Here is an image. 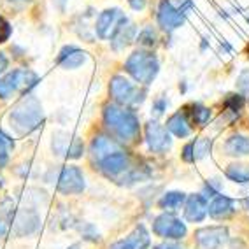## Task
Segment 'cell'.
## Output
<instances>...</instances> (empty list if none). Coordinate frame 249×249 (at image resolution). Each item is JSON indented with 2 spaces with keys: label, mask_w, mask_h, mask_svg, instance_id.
Wrapping results in <instances>:
<instances>
[{
  "label": "cell",
  "mask_w": 249,
  "mask_h": 249,
  "mask_svg": "<svg viewBox=\"0 0 249 249\" xmlns=\"http://www.w3.org/2000/svg\"><path fill=\"white\" fill-rule=\"evenodd\" d=\"M42 120H44V114H42L40 102L36 97H32V95L23 97L21 100L14 106V109L9 114L11 126H13L14 132L19 135L34 132V130L42 123Z\"/></svg>",
  "instance_id": "6da1fadb"
},
{
  "label": "cell",
  "mask_w": 249,
  "mask_h": 249,
  "mask_svg": "<svg viewBox=\"0 0 249 249\" xmlns=\"http://www.w3.org/2000/svg\"><path fill=\"white\" fill-rule=\"evenodd\" d=\"M104 120H106L107 128L124 142H132L137 137L139 120L132 111L121 109L118 106H106Z\"/></svg>",
  "instance_id": "7a4b0ae2"
},
{
  "label": "cell",
  "mask_w": 249,
  "mask_h": 249,
  "mask_svg": "<svg viewBox=\"0 0 249 249\" xmlns=\"http://www.w3.org/2000/svg\"><path fill=\"white\" fill-rule=\"evenodd\" d=\"M124 69L137 83L149 85L158 74V60L149 51H135L126 60Z\"/></svg>",
  "instance_id": "3957f363"
},
{
  "label": "cell",
  "mask_w": 249,
  "mask_h": 249,
  "mask_svg": "<svg viewBox=\"0 0 249 249\" xmlns=\"http://www.w3.org/2000/svg\"><path fill=\"white\" fill-rule=\"evenodd\" d=\"M39 77L32 71H25V69H16L11 74L0 79V98H9L13 93L18 91H27L32 86H36Z\"/></svg>",
  "instance_id": "277c9868"
},
{
  "label": "cell",
  "mask_w": 249,
  "mask_h": 249,
  "mask_svg": "<svg viewBox=\"0 0 249 249\" xmlns=\"http://www.w3.org/2000/svg\"><path fill=\"white\" fill-rule=\"evenodd\" d=\"M192 9V2L186 0L184 5H174L172 0H163L158 9V21H160L163 30H176L181 27L186 19V11Z\"/></svg>",
  "instance_id": "5b68a950"
},
{
  "label": "cell",
  "mask_w": 249,
  "mask_h": 249,
  "mask_svg": "<svg viewBox=\"0 0 249 249\" xmlns=\"http://www.w3.org/2000/svg\"><path fill=\"white\" fill-rule=\"evenodd\" d=\"M109 91H111L112 98H114L118 104H135L141 102L142 97L139 93L137 88H135L128 79H124L123 76H114L111 79V86H109Z\"/></svg>",
  "instance_id": "8992f818"
},
{
  "label": "cell",
  "mask_w": 249,
  "mask_h": 249,
  "mask_svg": "<svg viewBox=\"0 0 249 249\" xmlns=\"http://www.w3.org/2000/svg\"><path fill=\"white\" fill-rule=\"evenodd\" d=\"M153 231L165 239H182L186 235V227L184 223H181V219L174 218L172 214H161L153 223Z\"/></svg>",
  "instance_id": "52a82bcc"
},
{
  "label": "cell",
  "mask_w": 249,
  "mask_h": 249,
  "mask_svg": "<svg viewBox=\"0 0 249 249\" xmlns=\"http://www.w3.org/2000/svg\"><path fill=\"white\" fill-rule=\"evenodd\" d=\"M58 192L63 195H76L85 190V178L77 167H65L58 178Z\"/></svg>",
  "instance_id": "ba28073f"
},
{
  "label": "cell",
  "mask_w": 249,
  "mask_h": 249,
  "mask_svg": "<svg viewBox=\"0 0 249 249\" xmlns=\"http://www.w3.org/2000/svg\"><path fill=\"white\" fill-rule=\"evenodd\" d=\"M123 23H126V18H124V14L121 13L120 9L104 11L97 19V27H95L97 36L100 37V39H109V37L114 36V32L118 30Z\"/></svg>",
  "instance_id": "9c48e42d"
},
{
  "label": "cell",
  "mask_w": 249,
  "mask_h": 249,
  "mask_svg": "<svg viewBox=\"0 0 249 249\" xmlns=\"http://www.w3.org/2000/svg\"><path fill=\"white\" fill-rule=\"evenodd\" d=\"M146 139H147V144H149V149L155 153L167 151L170 147V144H172L167 128H165L163 124L156 123V121H149L146 124Z\"/></svg>",
  "instance_id": "30bf717a"
},
{
  "label": "cell",
  "mask_w": 249,
  "mask_h": 249,
  "mask_svg": "<svg viewBox=\"0 0 249 249\" xmlns=\"http://www.w3.org/2000/svg\"><path fill=\"white\" fill-rule=\"evenodd\" d=\"M228 231L225 227H209V228H200L195 231L196 244L202 249H216L227 240Z\"/></svg>",
  "instance_id": "8fae6325"
},
{
  "label": "cell",
  "mask_w": 249,
  "mask_h": 249,
  "mask_svg": "<svg viewBox=\"0 0 249 249\" xmlns=\"http://www.w3.org/2000/svg\"><path fill=\"white\" fill-rule=\"evenodd\" d=\"M53 149L56 155L60 156H69V158H79L83 155V142L81 139L77 137H71L67 134H58L53 139Z\"/></svg>",
  "instance_id": "7c38bea8"
},
{
  "label": "cell",
  "mask_w": 249,
  "mask_h": 249,
  "mask_svg": "<svg viewBox=\"0 0 249 249\" xmlns=\"http://www.w3.org/2000/svg\"><path fill=\"white\" fill-rule=\"evenodd\" d=\"M149 244H151L149 233H147V230L142 225H139L124 240H120V242L112 244L111 249H147Z\"/></svg>",
  "instance_id": "4fadbf2b"
},
{
  "label": "cell",
  "mask_w": 249,
  "mask_h": 249,
  "mask_svg": "<svg viewBox=\"0 0 249 249\" xmlns=\"http://www.w3.org/2000/svg\"><path fill=\"white\" fill-rule=\"evenodd\" d=\"M39 227V218H37L36 213L32 211H25V213H19L16 218H14V231L16 235H28V233H34Z\"/></svg>",
  "instance_id": "5bb4252c"
},
{
  "label": "cell",
  "mask_w": 249,
  "mask_h": 249,
  "mask_svg": "<svg viewBox=\"0 0 249 249\" xmlns=\"http://www.w3.org/2000/svg\"><path fill=\"white\" fill-rule=\"evenodd\" d=\"M86 58L88 56H86L85 51H81L74 46H69V48L62 49V53L58 56V63L63 69H77L86 62Z\"/></svg>",
  "instance_id": "9a60e30c"
},
{
  "label": "cell",
  "mask_w": 249,
  "mask_h": 249,
  "mask_svg": "<svg viewBox=\"0 0 249 249\" xmlns=\"http://www.w3.org/2000/svg\"><path fill=\"white\" fill-rule=\"evenodd\" d=\"M116 151H118L116 142L109 137H106V135H98L91 142V156H93V160L100 161V163H102V160H106L107 156Z\"/></svg>",
  "instance_id": "2e32d148"
},
{
  "label": "cell",
  "mask_w": 249,
  "mask_h": 249,
  "mask_svg": "<svg viewBox=\"0 0 249 249\" xmlns=\"http://www.w3.org/2000/svg\"><path fill=\"white\" fill-rule=\"evenodd\" d=\"M207 214V204H205V198L202 195H192L188 198L186 211H184V216H186L188 221H202Z\"/></svg>",
  "instance_id": "e0dca14e"
},
{
  "label": "cell",
  "mask_w": 249,
  "mask_h": 249,
  "mask_svg": "<svg viewBox=\"0 0 249 249\" xmlns=\"http://www.w3.org/2000/svg\"><path fill=\"white\" fill-rule=\"evenodd\" d=\"M128 163H130L128 156L121 151H116V153H112V155L107 156L106 160H102V170L107 174V176H116V174L126 170Z\"/></svg>",
  "instance_id": "ac0fdd59"
},
{
  "label": "cell",
  "mask_w": 249,
  "mask_h": 249,
  "mask_svg": "<svg viewBox=\"0 0 249 249\" xmlns=\"http://www.w3.org/2000/svg\"><path fill=\"white\" fill-rule=\"evenodd\" d=\"M167 130H170L174 135L178 137H188L192 128H190V121H188L186 112H176L167 120Z\"/></svg>",
  "instance_id": "d6986e66"
},
{
  "label": "cell",
  "mask_w": 249,
  "mask_h": 249,
  "mask_svg": "<svg viewBox=\"0 0 249 249\" xmlns=\"http://www.w3.org/2000/svg\"><path fill=\"white\" fill-rule=\"evenodd\" d=\"M231 213H233V202H231V198H228V196L219 195L218 198L209 205V214L216 219L228 218Z\"/></svg>",
  "instance_id": "ffe728a7"
},
{
  "label": "cell",
  "mask_w": 249,
  "mask_h": 249,
  "mask_svg": "<svg viewBox=\"0 0 249 249\" xmlns=\"http://www.w3.org/2000/svg\"><path fill=\"white\" fill-rule=\"evenodd\" d=\"M134 36H135V28L134 25H126L123 23L118 30L114 32V36H112V48L118 51V49H123L124 46H128L132 40H134Z\"/></svg>",
  "instance_id": "44dd1931"
},
{
  "label": "cell",
  "mask_w": 249,
  "mask_h": 249,
  "mask_svg": "<svg viewBox=\"0 0 249 249\" xmlns=\"http://www.w3.org/2000/svg\"><path fill=\"white\" fill-rule=\"evenodd\" d=\"M225 151H227V155L231 156L249 155V137H244V135L230 137L227 141V144H225Z\"/></svg>",
  "instance_id": "7402d4cb"
},
{
  "label": "cell",
  "mask_w": 249,
  "mask_h": 249,
  "mask_svg": "<svg viewBox=\"0 0 249 249\" xmlns=\"http://www.w3.org/2000/svg\"><path fill=\"white\" fill-rule=\"evenodd\" d=\"M227 178L235 182H249V165H230L227 169Z\"/></svg>",
  "instance_id": "603a6c76"
},
{
  "label": "cell",
  "mask_w": 249,
  "mask_h": 249,
  "mask_svg": "<svg viewBox=\"0 0 249 249\" xmlns=\"http://www.w3.org/2000/svg\"><path fill=\"white\" fill-rule=\"evenodd\" d=\"M190 109H192V111H188V112H190L192 120L195 121L196 124H205L207 121H209L211 111L207 109V107L200 106V104H193V106L190 107Z\"/></svg>",
  "instance_id": "cb8c5ba5"
},
{
  "label": "cell",
  "mask_w": 249,
  "mask_h": 249,
  "mask_svg": "<svg viewBox=\"0 0 249 249\" xmlns=\"http://www.w3.org/2000/svg\"><path fill=\"white\" fill-rule=\"evenodd\" d=\"M184 193H179V192H170L161 198V207H167V209H178L181 207V204L184 202Z\"/></svg>",
  "instance_id": "d4e9b609"
},
{
  "label": "cell",
  "mask_w": 249,
  "mask_h": 249,
  "mask_svg": "<svg viewBox=\"0 0 249 249\" xmlns=\"http://www.w3.org/2000/svg\"><path fill=\"white\" fill-rule=\"evenodd\" d=\"M193 144V158L195 160H200V158H204L207 153L211 151V139H198V141H195Z\"/></svg>",
  "instance_id": "484cf974"
},
{
  "label": "cell",
  "mask_w": 249,
  "mask_h": 249,
  "mask_svg": "<svg viewBox=\"0 0 249 249\" xmlns=\"http://www.w3.org/2000/svg\"><path fill=\"white\" fill-rule=\"evenodd\" d=\"M244 106V98L239 97V95H230L227 100V109L233 114H239V111Z\"/></svg>",
  "instance_id": "4316f807"
},
{
  "label": "cell",
  "mask_w": 249,
  "mask_h": 249,
  "mask_svg": "<svg viewBox=\"0 0 249 249\" xmlns=\"http://www.w3.org/2000/svg\"><path fill=\"white\" fill-rule=\"evenodd\" d=\"M137 40L144 46H153L156 42V34L153 32V28H146L142 34H139Z\"/></svg>",
  "instance_id": "83f0119b"
},
{
  "label": "cell",
  "mask_w": 249,
  "mask_h": 249,
  "mask_svg": "<svg viewBox=\"0 0 249 249\" xmlns=\"http://www.w3.org/2000/svg\"><path fill=\"white\" fill-rule=\"evenodd\" d=\"M11 37V25L0 16V44Z\"/></svg>",
  "instance_id": "f1b7e54d"
},
{
  "label": "cell",
  "mask_w": 249,
  "mask_h": 249,
  "mask_svg": "<svg viewBox=\"0 0 249 249\" xmlns=\"http://www.w3.org/2000/svg\"><path fill=\"white\" fill-rule=\"evenodd\" d=\"M237 86H239L244 93H249V71H244L237 79Z\"/></svg>",
  "instance_id": "f546056e"
},
{
  "label": "cell",
  "mask_w": 249,
  "mask_h": 249,
  "mask_svg": "<svg viewBox=\"0 0 249 249\" xmlns=\"http://www.w3.org/2000/svg\"><path fill=\"white\" fill-rule=\"evenodd\" d=\"M14 146V142H13V139L11 137H7V135L0 130V151H5V149H11V147Z\"/></svg>",
  "instance_id": "4dcf8cb0"
},
{
  "label": "cell",
  "mask_w": 249,
  "mask_h": 249,
  "mask_svg": "<svg viewBox=\"0 0 249 249\" xmlns=\"http://www.w3.org/2000/svg\"><path fill=\"white\" fill-rule=\"evenodd\" d=\"M182 158L186 161H193L195 158H193V144H188L186 147H184V151H182Z\"/></svg>",
  "instance_id": "1f68e13d"
},
{
  "label": "cell",
  "mask_w": 249,
  "mask_h": 249,
  "mask_svg": "<svg viewBox=\"0 0 249 249\" xmlns=\"http://www.w3.org/2000/svg\"><path fill=\"white\" fill-rule=\"evenodd\" d=\"M128 4L132 5V9L141 11V9L146 7V0H128Z\"/></svg>",
  "instance_id": "d6a6232c"
},
{
  "label": "cell",
  "mask_w": 249,
  "mask_h": 249,
  "mask_svg": "<svg viewBox=\"0 0 249 249\" xmlns=\"http://www.w3.org/2000/svg\"><path fill=\"white\" fill-rule=\"evenodd\" d=\"M7 69V58H5L4 53H0V74Z\"/></svg>",
  "instance_id": "836d02e7"
},
{
  "label": "cell",
  "mask_w": 249,
  "mask_h": 249,
  "mask_svg": "<svg viewBox=\"0 0 249 249\" xmlns=\"http://www.w3.org/2000/svg\"><path fill=\"white\" fill-rule=\"evenodd\" d=\"M9 231V227H7V223L5 221H0V237H4L5 233Z\"/></svg>",
  "instance_id": "e575fe53"
},
{
  "label": "cell",
  "mask_w": 249,
  "mask_h": 249,
  "mask_svg": "<svg viewBox=\"0 0 249 249\" xmlns=\"http://www.w3.org/2000/svg\"><path fill=\"white\" fill-rule=\"evenodd\" d=\"M156 249H181L178 244H160L156 246Z\"/></svg>",
  "instance_id": "d590c367"
},
{
  "label": "cell",
  "mask_w": 249,
  "mask_h": 249,
  "mask_svg": "<svg viewBox=\"0 0 249 249\" xmlns=\"http://www.w3.org/2000/svg\"><path fill=\"white\" fill-rule=\"evenodd\" d=\"M7 163V153L5 151H0V169L4 167V165Z\"/></svg>",
  "instance_id": "8d00e7d4"
},
{
  "label": "cell",
  "mask_w": 249,
  "mask_h": 249,
  "mask_svg": "<svg viewBox=\"0 0 249 249\" xmlns=\"http://www.w3.org/2000/svg\"><path fill=\"white\" fill-rule=\"evenodd\" d=\"M163 107H165V102H163V100L156 104V107H155V112H156V114H161V112H163Z\"/></svg>",
  "instance_id": "74e56055"
},
{
  "label": "cell",
  "mask_w": 249,
  "mask_h": 249,
  "mask_svg": "<svg viewBox=\"0 0 249 249\" xmlns=\"http://www.w3.org/2000/svg\"><path fill=\"white\" fill-rule=\"evenodd\" d=\"M244 204H246V207H248V209H249V198H248V200L244 202Z\"/></svg>",
  "instance_id": "f35d334b"
},
{
  "label": "cell",
  "mask_w": 249,
  "mask_h": 249,
  "mask_svg": "<svg viewBox=\"0 0 249 249\" xmlns=\"http://www.w3.org/2000/svg\"><path fill=\"white\" fill-rule=\"evenodd\" d=\"M13 2H28V0H13Z\"/></svg>",
  "instance_id": "ab89813d"
},
{
  "label": "cell",
  "mask_w": 249,
  "mask_h": 249,
  "mask_svg": "<svg viewBox=\"0 0 249 249\" xmlns=\"http://www.w3.org/2000/svg\"><path fill=\"white\" fill-rule=\"evenodd\" d=\"M71 249H79V246H72V248Z\"/></svg>",
  "instance_id": "60d3db41"
}]
</instances>
